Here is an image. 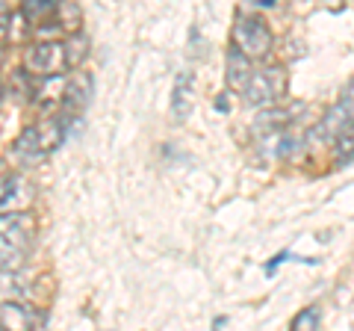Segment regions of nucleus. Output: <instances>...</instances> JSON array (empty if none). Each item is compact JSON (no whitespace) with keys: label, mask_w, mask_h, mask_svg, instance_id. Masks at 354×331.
Wrapping results in <instances>:
<instances>
[{"label":"nucleus","mask_w":354,"mask_h":331,"mask_svg":"<svg viewBox=\"0 0 354 331\" xmlns=\"http://www.w3.org/2000/svg\"><path fill=\"white\" fill-rule=\"evenodd\" d=\"M36 219L27 211H6L0 213V269L18 272L30 255Z\"/></svg>","instance_id":"1"},{"label":"nucleus","mask_w":354,"mask_h":331,"mask_svg":"<svg viewBox=\"0 0 354 331\" xmlns=\"http://www.w3.org/2000/svg\"><path fill=\"white\" fill-rule=\"evenodd\" d=\"M230 42L234 48L242 51L251 62L266 60L269 53L274 51V36L272 30L266 27L263 18H254V15H239L234 21V30H230Z\"/></svg>","instance_id":"2"},{"label":"nucleus","mask_w":354,"mask_h":331,"mask_svg":"<svg viewBox=\"0 0 354 331\" xmlns=\"http://www.w3.org/2000/svg\"><path fill=\"white\" fill-rule=\"evenodd\" d=\"M286 83H290L286 69H281V65H266V69L251 71V77L239 92H242V101L251 107H269L278 101V98H283Z\"/></svg>","instance_id":"3"},{"label":"nucleus","mask_w":354,"mask_h":331,"mask_svg":"<svg viewBox=\"0 0 354 331\" xmlns=\"http://www.w3.org/2000/svg\"><path fill=\"white\" fill-rule=\"evenodd\" d=\"M68 69L65 62V48L59 39H39L24 51V71L32 77H50Z\"/></svg>","instance_id":"4"},{"label":"nucleus","mask_w":354,"mask_h":331,"mask_svg":"<svg viewBox=\"0 0 354 331\" xmlns=\"http://www.w3.org/2000/svg\"><path fill=\"white\" fill-rule=\"evenodd\" d=\"M251 71H254L251 60H248L242 51H236L234 45H230V51H227V62H225V83H227V89L239 92L242 86H245V80L251 77Z\"/></svg>","instance_id":"5"},{"label":"nucleus","mask_w":354,"mask_h":331,"mask_svg":"<svg viewBox=\"0 0 354 331\" xmlns=\"http://www.w3.org/2000/svg\"><path fill=\"white\" fill-rule=\"evenodd\" d=\"M195 107V77L192 71H183L180 77H177L174 83V95H171V109H174V118H189Z\"/></svg>","instance_id":"6"},{"label":"nucleus","mask_w":354,"mask_h":331,"mask_svg":"<svg viewBox=\"0 0 354 331\" xmlns=\"http://www.w3.org/2000/svg\"><path fill=\"white\" fill-rule=\"evenodd\" d=\"M88 92H92V77H77V80L65 83V92H62V113L68 116H77L83 113V107L88 104Z\"/></svg>","instance_id":"7"},{"label":"nucleus","mask_w":354,"mask_h":331,"mask_svg":"<svg viewBox=\"0 0 354 331\" xmlns=\"http://www.w3.org/2000/svg\"><path fill=\"white\" fill-rule=\"evenodd\" d=\"M301 107V104H298ZM298 107H290V109H281V107H272V109H263V113L254 118V134H274V130H283L286 125L292 121L295 109Z\"/></svg>","instance_id":"8"},{"label":"nucleus","mask_w":354,"mask_h":331,"mask_svg":"<svg viewBox=\"0 0 354 331\" xmlns=\"http://www.w3.org/2000/svg\"><path fill=\"white\" fill-rule=\"evenodd\" d=\"M15 154L24 163L30 166H36L39 160H44L48 154H44L41 148V142H39V134H36V127H27V130H21V136L15 139Z\"/></svg>","instance_id":"9"},{"label":"nucleus","mask_w":354,"mask_h":331,"mask_svg":"<svg viewBox=\"0 0 354 331\" xmlns=\"http://www.w3.org/2000/svg\"><path fill=\"white\" fill-rule=\"evenodd\" d=\"M32 311H27L18 302H3L0 305V328H30L32 325Z\"/></svg>","instance_id":"10"},{"label":"nucleus","mask_w":354,"mask_h":331,"mask_svg":"<svg viewBox=\"0 0 354 331\" xmlns=\"http://www.w3.org/2000/svg\"><path fill=\"white\" fill-rule=\"evenodd\" d=\"M57 6H59V0H24V3H21V18L36 27L57 12Z\"/></svg>","instance_id":"11"},{"label":"nucleus","mask_w":354,"mask_h":331,"mask_svg":"<svg viewBox=\"0 0 354 331\" xmlns=\"http://www.w3.org/2000/svg\"><path fill=\"white\" fill-rule=\"evenodd\" d=\"M41 86L36 89V101L41 107H59L62 101V92H65V83L59 74H50V77H39Z\"/></svg>","instance_id":"12"},{"label":"nucleus","mask_w":354,"mask_h":331,"mask_svg":"<svg viewBox=\"0 0 354 331\" xmlns=\"http://www.w3.org/2000/svg\"><path fill=\"white\" fill-rule=\"evenodd\" d=\"M62 48H65V62H68V69L83 65V60L88 57V39L80 36V33H71V36L62 42Z\"/></svg>","instance_id":"13"},{"label":"nucleus","mask_w":354,"mask_h":331,"mask_svg":"<svg viewBox=\"0 0 354 331\" xmlns=\"http://www.w3.org/2000/svg\"><path fill=\"white\" fill-rule=\"evenodd\" d=\"M21 186H24V181H21L18 175H6V178L0 181V213L15 207V202L21 198Z\"/></svg>","instance_id":"14"},{"label":"nucleus","mask_w":354,"mask_h":331,"mask_svg":"<svg viewBox=\"0 0 354 331\" xmlns=\"http://www.w3.org/2000/svg\"><path fill=\"white\" fill-rule=\"evenodd\" d=\"M24 296V287L15 278L12 269H0V302H18Z\"/></svg>","instance_id":"15"},{"label":"nucleus","mask_w":354,"mask_h":331,"mask_svg":"<svg viewBox=\"0 0 354 331\" xmlns=\"http://www.w3.org/2000/svg\"><path fill=\"white\" fill-rule=\"evenodd\" d=\"M53 18H57V21H59V27H62V30H68V33H77V27H80V21H83L80 9H77L74 3H62V0H59L57 12H53Z\"/></svg>","instance_id":"16"},{"label":"nucleus","mask_w":354,"mask_h":331,"mask_svg":"<svg viewBox=\"0 0 354 331\" xmlns=\"http://www.w3.org/2000/svg\"><path fill=\"white\" fill-rule=\"evenodd\" d=\"M351 157H354V125H348V127L334 139V160H337V163H348Z\"/></svg>","instance_id":"17"},{"label":"nucleus","mask_w":354,"mask_h":331,"mask_svg":"<svg viewBox=\"0 0 354 331\" xmlns=\"http://www.w3.org/2000/svg\"><path fill=\"white\" fill-rule=\"evenodd\" d=\"M319 323H322V311H319V305H307L304 311L295 314L292 328H298V331H313V328H319Z\"/></svg>","instance_id":"18"},{"label":"nucleus","mask_w":354,"mask_h":331,"mask_svg":"<svg viewBox=\"0 0 354 331\" xmlns=\"http://www.w3.org/2000/svg\"><path fill=\"white\" fill-rule=\"evenodd\" d=\"M339 104L346 107V113L351 116V121H354V80L346 86V92H342V98H339Z\"/></svg>","instance_id":"19"},{"label":"nucleus","mask_w":354,"mask_h":331,"mask_svg":"<svg viewBox=\"0 0 354 331\" xmlns=\"http://www.w3.org/2000/svg\"><path fill=\"white\" fill-rule=\"evenodd\" d=\"M286 258H290V251H281V255H278V258H274V260L269 263V267H266V272H269V275H272V272H274V269H278V267H281V263H283Z\"/></svg>","instance_id":"20"},{"label":"nucleus","mask_w":354,"mask_h":331,"mask_svg":"<svg viewBox=\"0 0 354 331\" xmlns=\"http://www.w3.org/2000/svg\"><path fill=\"white\" fill-rule=\"evenodd\" d=\"M227 107H230V104H227V95H218V98H216V109H225V113H227Z\"/></svg>","instance_id":"21"},{"label":"nucleus","mask_w":354,"mask_h":331,"mask_svg":"<svg viewBox=\"0 0 354 331\" xmlns=\"http://www.w3.org/2000/svg\"><path fill=\"white\" fill-rule=\"evenodd\" d=\"M263 3H266V6H272V3H278V0H263Z\"/></svg>","instance_id":"22"}]
</instances>
